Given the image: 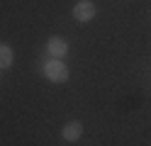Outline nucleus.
<instances>
[{"mask_svg": "<svg viewBox=\"0 0 151 146\" xmlns=\"http://www.w3.org/2000/svg\"><path fill=\"white\" fill-rule=\"evenodd\" d=\"M46 49H49V54L54 58H63L66 54H68V44H66V39H61V37H51L49 44H46Z\"/></svg>", "mask_w": 151, "mask_h": 146, "instance_id": "obj_3", "label": "nucleus"}, {"mask_svg": "<svg viewBox=\"0 0 151 146\" xmlns=\"http://www.w3.org/2000/svg\"><path fill=\"white\" fill-rule=\"evenodd\" d=\"M15 61V54L7 44H0V68H10Z\"/></svg>", "mask_w": 151, "mask_h": 146, "instance_id": "obj_5", "label": "nucleus"}, {"mask_svg": "<svg viewBox=\"0 0 151 146\" xmlns=\"http://www.w3.org/2000/svg\"><path fill=\"white\" fill-rule=\"evenodd\" d=\"M98 15V7L93 0H78V3L73 5V17L76 22H90V19H95Z\"/></svg>", "mask_w": 151, "mask_h": 146, "instance_id": "obj_2", "label": "nucleus"}, {"mask_svg": "<svg viewBox=\"0 0 151 146\" xmlns=\"http://www.w3.org/2000/svg\"><path fill=\"white\" fill-rule=\"evenodd\" d=\"M44 76L49 78L51 83H66L68 81V68L63 66L61 58H51V61L44 63Z\"/></svg>", "mask_w": 151, "mask_h": 146, "instance_id": "obj_1", "label": "nucleus"}, {"mask_svg": "<svg viewBox=\"0 0 151 146\" xmlns=\"http://www.w3.org/2000/svg\"><path fill=\"white\" fill-rule=\"evenodd\" d=\"M81 134H83V124H81V122H68V124L61 129V136H63L66 141H78Z\"/></svg>", "mask_w": 151, "mask_h": 146, "instance_id": "obj_4", "label": "nucleus"}]
</instances>
